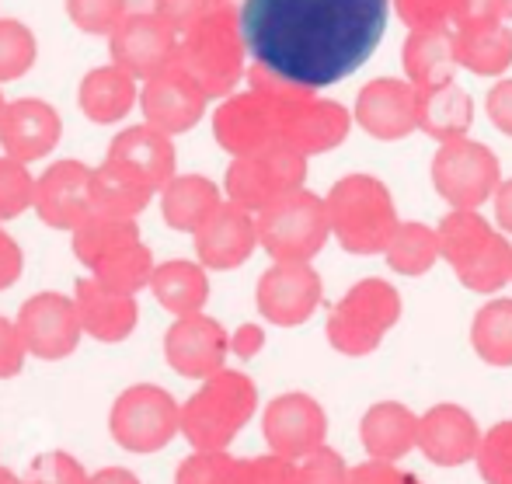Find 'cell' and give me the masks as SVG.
I'll return each instance as SVG.
<instances>
[{
  "mask_svg": "<svg viewBox=\"0 0 512 484\" xmlns=\"http://www.w3.org/2000/svg\"><path fill=\"white\" fill-rule=\"evenodd\" d=\"M387 18L391 0H244L241 39L283 81L328 88L377 53Z\"/></svg>",
  "mask_w": 512,
  "mask_h": 484,
  "instance_id": "obj_1",
  "label": "cell"
}]
</instances>
